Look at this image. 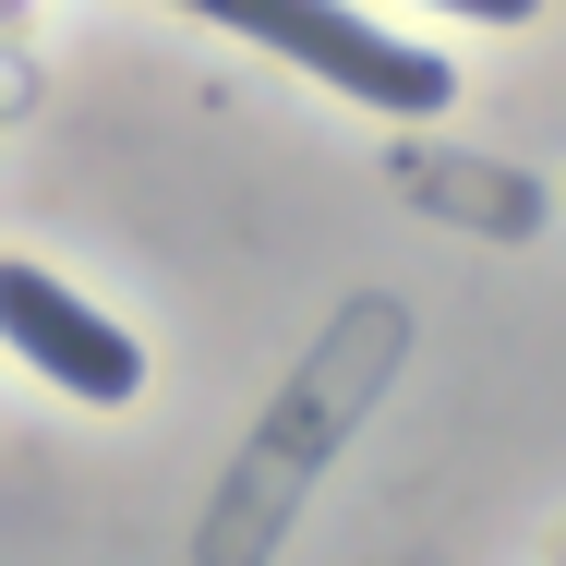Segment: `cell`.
<instances>
[{
    "label": "cell",
    "instance_id": "cell-3",
    "mask_svg": "<svg viewBox=\"0 0 566 566\" xmlns=\"http://www.w3.org/2000/svg\"><path fill=\"white\" fill-rule=\"evenodd\" d=\"M447 12H482V24H531L543 0H447Z\"/></svg>",
    "mask_w": 566,
    "mask_h": 566
},
{
    "label": "cell",
    "instance_id": "cell-2",
    "mask_svg": "<svg viewBox=\"0 0 566 566\" xmlns=\"http://www.w3.org/2000/svg\"><path fill=\"white\" fill-rule=\"evenodd\" d=\"M0 338L24 349V361L49 374V386H73V398H97V410L145 386V349L120 338L109 314H85V302H73V290L49 277V265H0Z\"/></svg>",
    "mask_w": 566,
    "mask_h": 566
},
{
    "label": "cell",
    "instance_id": "cell-1",
    "mask_svg": "<svg viewBox=\"0 0 566 566\" xmlns=\"http://www.w3.org/2000/svg\"><path fill=\"white\" fill-rule=\"evenodd\" d=\"M181 12H206V24H241V36H265L277 61H302V73H326L338 97H361V109H447L458 73L434 61V49H410V36H386V24H361L349 0H181Z\"/></svg>",
    "mask_w": 566,
    "mask_h": 566
}]
</instances>
